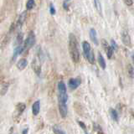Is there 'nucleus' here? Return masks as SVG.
<instances>
[{
	"label": "nucleus",
	"mask_w": 134,
	"mask_h": 134,
	"mask_svg": "<svg viewBox=\"0 0 134 134\" xmlns=\"http://www.w3.org/2000/svg\"><path fill=\"white\" fill-rule=\"evenodd\" d=\"M69 52L70 58L74 63H78L80 61V50L78 41L73 34L69 35Z\"/></svg>",
	"instance_id": "1"
},
{
	"label": "nucleus",
	"mask_w": 134,
	"mask_h": 134,
	"mask_svg": "<svg viewBox=\"0 0 134 134\" xmlns=\"http://www.w3.org/2000/svg\"><path fill=\"white\" fill-rule=\"evenodd\" d=\"M40 100H36L32 106V112L35 116H37L40 113Z\"/></svg>",
	"instance_id": "10"
},
{
	"label": "nucleus",
	"mask_w": 134,
	"mask_h": 134,
	"mask_svg": "<svg viewBox=\"0 0 134 134\" xmlns=\"http://www.w3.org/2000/svg\"><path fill=\"white\" fill-rule=\"evenodd\" d=\"M82 48H83L84 55H85L86 59L89 61V63H91V64H94L95 55H94L93 50H92L91 47V44L88 43L87 41H84L82 43Z\"/></svg>",
	"instance_id": "2"
},
{
	"label": "nucleus",
	"mask_w": 134,
	"mask_h": 134,
	"mask_svg": "<svg viewBox=\"0 0 134 134\" xmlns=\"http://www.w3.org/2000/svg\"><path fill=\"white\" fill-rule=\"evenodd\" d=\"M26 18H27V11H24L22 14L19 15L18 20H17L16 27L17 28H21V27H22L24 23V21L26 20Z\"/></svg>",
	"instance_id": "6"
},
{
	"label": "nucleus",
	"mask_w": 134,
	"mask_h": 134,
	"mask_svg": "<svg viewBox=\"0 0 134 134\" xmlns=\"http://www.w3.org/2000/svg\"><path fill=\"white\" fill-rule=\"evenodd\" d=\"M58 91L60 94H63V93H66V86L65 82L63 81H60L58 83Z\"/></svg>",
	"instance_id": "15"
},
{
	"label": "nucleus",
	"mask_w": 134,
	"mask_h": 134,
	"mask_svg": "<svg viewBox=\"0 0 134 134\" xmlns=\"http://www.w3.org/2000/svg\"><path fill=\"white\" fill-rule=\"evenodd\" d=\"M132 61H133V64H134V54L132 55Z\"/></svg>",
	"instance_id": "31"
},
{
	"label": "nucleus",
	"mask_w": 134,
	"mask_h": 134,
	"mask_svg": "<svg viewBox=\"0 0 134 134\" xmlns=\"http://www.w3.org/2000/svg\"><path fill=\"white\" fill-rule=\"evenodd\" d=\"M80 85H81V80L77 79V78H75V79L71 78L68 81V86L71 90L76 89V88H78L80 86Z\"/></svg>",
	"instance_id": "5"
},
{
	"label": "nucleus",
	"mask_w": 134,
	"mask_h": 134,
	"mask_svg": "<svg viewBox=\"0 0 134 134\" xmlns=\"http://www.w3.org/2000/svg\"><path fill=\"white\" fill-rule=\"evenodd\" d=\"M97 60H98V63L100 66L102 67V68L104 70L106 69V66H107V64H106V61H105V59L104 57L102 56V54L100 53H98V58H97Z\"/></svg>",
	"instance_id": "13"
},
{
	"label": "nucleus",
	"mask_w": 134,
	"mask_h": 134,
	"mask_svg": "<svg viewBox=\"0 0 134 134\" xmlns=\"http://www.w3.org/2000/svg\"><path fill=\"white\" fill-rule=\"evenodd\" d=\"M124 3L126 4L127 6H132L133 4V1L132 0H123Z\"/></svg>",
	"instance_id": "27"
},
{
	"label": "nucleus",
	"mask_w": 134,
	"mask_h": 134,
	"mask_svg": "<svg viewBox=\"0 0 134 134\" xmlns=\"http://www.w3.org/2000/svg\"><path fill=\"white\" fill-rule=\"evenodd\" d=\"M59 111H60L62 118H65L67 116V113H68V107H67L66 103L59 102Z\"/></svg>",
	"instance_id": "4"
},
{
	"label": "nucleus",
	"mask_w": 134,
	"mask_h": 134,
	"mask_svg": "<svg viewBox=\"0 0 134 134\" xmlns=\"http://www.w3.org/2000/svg\"><path fill=\"white\" fill-rule=\"evenodd\" d=\"M63 5H64V8H65V10H68V5H67L65 2L64 3H63Z\"/></svg>",
	"instance_id": "29"
},
{
	"label": "nucleus",
	"mask_w": 134,
	"mask_h": 134,
	"mask_svg": "<svg viewBox=\"0 0 134 134\" xmlns=\"http://www.w3.org/2000/svg\"><path fill=\"white\" fill-rule=\"evenodd\" d=\"M28 65V61L26 59H24V58H22V59H20V60L18 61V63H17V68H18L19 70H23L25 69V67L27 66Z\"/></svg>",
	"instance_id": "9"
},
{
	"label": "nucleus",
	"mask_w": 134,
	"mask_h": 134,
	"mask_svg": "<svg viewBox=\"0 0 134 134\" xmlns=\"http://www.w3.org/2000/svg\"><path fill=\"white\" fill-rule=\"evenodd\" d=\"M55 8H54V5L52 3H50V5H49V13H50V14L51 15H54L55 14Z\"/></svg>",
	"instance_id": "26"
},
{
	"label": "nucleus",
	"mask_w": 134,
	"mask_h": 134,
	"mask_svg": "<svg viewBox=\"0 0 134 134\" xmlns=\"http://www.w3.org/2000/svg\"><path fill=\"white\" fill-rule=\"evenodd\" d=\"M90 38H91V40L93 42V43L96 45H98L99 44V42H98V39H97V35H96V29H90Z\"/></svg>",
	"instance_id": "8"
},
{
	"label": "nucleus",
	"mask_w": 134,
	"mask_h": 134,
	"mask_svg": "<svg viewBox=\"0 0 134 134\" xmlns=\"http://www.w3.org/2000/svg\"><path fill=\"white\" fill-rule=\"evenodd\" d=\"M93 127H94V130L97 132V133H103V131H102V128L100 126H99L98 124L96 123H93Z\"/></svg>",
	"instance_id": "24"
},
{
	"label": "nucleus",
	"mask_w": 134,
	"mask_h": 134,
	"mask_svg": "<svg viewBox=\"0 0 134 134\" xmlns=\"http://www.w3.org/2000/svg\"><path fill=\"white\" fill-rule=\"evenodd\" d=\"M35 0H28L27 3H26V8L27 10H31L32 8L35 7Z\"/></svg>",
	"instance_id": "23"
},
{
	"label": "nucleus",
	"mask_w": 134,
	"mask_h": 134,
	"mask_svg": "<svg viewBox=\"0 0 134 134\" xmlns=\"http://www.w3.org/2000/svg\"><path fill=\"white\" fill-rule=\"evenodd\" d=\"M127 73L130 78H134V68L132 65H127Z\"/></svg>",
	"instance_id": "22"
},
{
	"label": "nucleus",
	"mask_w": 134,
	"mask_h": 134,
	"mask_svg": "<svg viewBox=\"0 0 134 134\" xmlns=\"http://www.w3.org/2000/svg\"><path fill=\"white\" fill-rule=\"evenodd\" d=\"M53 132L54 133H56V134H65V132L63 131L62 128L60 127H59L58 125H54L53 127Z\"/></svg>",
	"instance_id": "18"
},
{
	"label": "nucleus",
	"mask_w": 134,
	"mask_h": 134,
	"mask_svg": "<svg viewBox=\"0 0 134 134\" xmlns=\"http://www.w3.org/2000/svg\"><path fill=\"white\" fill-rule=\"evenodd\" d=\"M35 35L33 31H30L29 33L27 39L25 40L24 43V51H26V50L32 48L33 46L35 45Z\"/></svg>",
	"instance_id": "3"
},
{
	"label": "nucleus",
	"mask_w": 134,
	"mask_h": 134,
	"mask_svg": "<svg viewBox=\"0 0 134 134\" xmlns=\"http://www.w3.org/2000/svg\"><path fill=\"white\" fill-rule=\"evenodd\" d=\"M58 99H59V102H60L66 103L67 100H68V95H67V93H63V94L59 93Z\"/></svg>",
	"instance_id": "16"
},
{
	"label": "nucleus",
	"mask_w": 134,
	"mask_h": 134,
	"mask_svg": "<svg viewBox=\"0 0 134 134\" xmlns=\"http://www.w3.org/2000/svg\"><path fill=\"white\" fill-rule=\"evenodd\" d=\"M32 68L34 70V71L38 75H40V72H41V67H40V65L38 63V61L35 60H34L33 62H32Z\"/></svg>",
	"instance_id": "11"
},
{
	"label": "nucleus",
	"mask_w": 134,
	"mask_h": 134,
	"mask_svg": "<svg viewBox=\"0 0 134 134\" xmlns=\"http://www.w3.org/2000/svg\"><path fill=\"white\" fill-rule=\"evenodd\" d=\"M109 112H110L111 117L112 118L113 121H119V116H118V113H117L116 110H115V109H113V108H110L109 109Z\"/></svg>",
	"instance_id": "12"
},
{
	"label": "nucleus",
	"mask_w": 134,
	"mask_h": 134,
	"mask_svg": "<svg viewBox=\"0 0 134 134\" xmlns=\"http://www.w3.org/2000/svg\"><path fill=\"white\" fill-rule=\"evenodd\" d=\"M25 108H26V106H25L24 103H19L18 105L16 106V110H17V112H18V116H21V114L24 112V111L25 110Z\"/></svg>",
	"instance_id": "14"
},
{
	"label": "nucleus",
	"mask_w": 134,
	"mask_h": 134,
	"mask_svg": "<svg viewBox=\"0 0 134 134\" xmlns=\"http://www.w3.org/2000/svg\"><path fill=\"white\" fill-rule=\"evenodd\" d=\"M121 39H122L123 44L126 46H128V47H131L132 43H131V37H130L129 34L127 31H124L122 32V35H121Z\"/></svg>",
	"instance_id": "7"
},
{
	"label": "nucleus",
	"mask_w": 134,
	"mask_h": 134,
	"mask_svg": "<svg viewBox=\"0 0 134 134\" xmlns=\"http://www.w3.org/2000/svg\"><path fill=\"white\" fill-rule=\"evenodd\" d=\"M28 132H29V128H26V129H24V131L22 132V133L23 134H25V133H28Z\"/></svg>",
	"instance_id": "30"
},
{
	"label": "nucleus",
	"mask_w": 134,
	"mask_h": 134,
	"mask_svg": "<svg viewBox=\"0 0 134 134\" xmlns=\"http://www.w3.org/2000/svg\"><path fill=\"white\" fill-rule=\"evenodd\" d=\"M78 121V124L80 125V127H81L83 130H84V132H85V133H87V129H86V124L84 123V122H82V121Z\"/></svg>",
	"instance_id": "25"
},
{
	"label": "nucleus",
	"mask_w": 134,
	"mask_h": 134,
	"mask_svg": "<svg viewBox=\"0 0 134 134\" xmlns=\"http://www.w3.org/2000/svg\"><path fill=\"white\" fill-rule=\"evenodd\" d=\"M66 1H70V0H66Z\"/></svg>",
	"instance_id": "32"
},
{
	"label": "nucleus",
	"mask_w": 134,
	"mask_h": 134,
	"mask_svg": "<svg viewBox=\"0 0 134 134\" xmlns=\"http://www.w3.org/2000/svg\"><path fill=\"white\" fill-rule=\"evenodd\" d=\"M106 51H107V57L108 59H111L112 55H113V53H114V49L111 47V46H107V49H106Z\"/></svg>",
	"instance_id": "21"
},
{
	"label": "nucleus",
	"mask_w": 134,
	"mask_h": 134,
	"mask_svg": "<svg viewBox=\"0 0 134 134\" xmlns=\"http://www.w3.org/2000/svg\"><path fill=\"white\" fill-rule=\"evenodd\" d=\"M111 46L113 48V49H114V50H116V49H117V44L115 43V41L113 40H111Z\"/></svg>",
	"instance_id": "28"
},
{
	"label": "nucleus",
	"mask_w": 134,
	"mask_h": 134,
	"mask_svg": "<svg viewBox=\"0 0 134 134\" xmlns=\"http://www.w3.org/2000/svg\"><path fill=\"white\" fill-rule=\"evenodd\" d=\"M94 4H95V8H96V10L98 11V13L102 15V5H100V0H94Z\"/></svg>",
	"instance_id": "20"
},
{
	"label": "nucleus",
	"mask_w": 134,
	"mask_h": 134,
	"mask_svg": "<svg viewBox=\"0 0 134 134\" xmlns=\"http://www.w3.org/2000/svg\"><path fill=\"white\" fill-rule=\"evenodd\" d=\"M23 38H24V35L23 33H19L18 35H17V38L15 40V44L18 46V45H20L22 44V42H23Z\"/></svg>",
	"instance_id": "17"
},
{
	"label": "nucleus",
	"mask_w": 134,
	"mask_h": 134,
	"mask_svg": "<svg viewBox=\"0 0 134 134\" xmlns=\"http://www.w3.org/2000/svg\"><path fill=\"white\" fill-rule=\"evenodd\" d=\"M8 87H9V83H4L2 86L1 91H0V94H1L2 96L5 95L7 93L8 90Z\"/></svg>",
	"instance_id": "19"
}]
</instances>
